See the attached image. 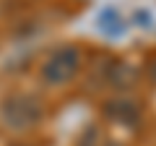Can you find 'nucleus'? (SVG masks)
<instances>
[{
	"label": "nucleus",
	"instance_id": "nucleus-1",
	"mask_svg": "<svg viewBox=\"0 0 156 146\" xmlns=\"http://www.w3.org/2000/svg\"><path fill=\"white\" fill-rule=\"evenodd\" d=\"M76 71H78V52L70 50V47H62V50H57L55 55L44 63L42 76H44L47 84L60 86V84H65V81H70L73 76H76Z\"/></svg>",
	"mask_w": 156,
	"mask_h": 146
},
{
	"label": "nucleus",
	"instance_id": "nucleus-2",
	"mask_svg": "<svg viewBox=\"0 0 156 146\" xmlns=\"http://www.w3.org/2000/svg\"><path fill=\"white\" fill-rule=\"evenodd\" d=\"M5 112H8V123H13V128H18V118L21 115H23V123L26 125H31V123L39 120V107H37L34 99H23V102L13 99V102L5 104Z\"/></svg>",
	"mask_w": 156,
	"mask_h": 146
}]
</instances>
